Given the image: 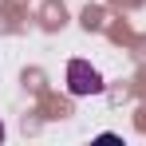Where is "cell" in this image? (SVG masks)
Wrapping results in <instances>:
<instances>
[{"instance_id":"1","label":"cell","mask_w":146,"mask_h":146,"mask_svg":"<svg viewBox=\"0 0 146 146\" xmlns=\"http://www.w3.org/2000/svg\"><path fill=\"white\" fill-rule=\"evenodd\" d=\"M67 91L71 95H99L103 91V79H99V71L87 63V59H71L67 63Z\"/></svg>"},{"instance_id":"2","label":"cell","mask_w":146,"mask_h":146,"mask_svg":"<svg viewBox=\"0 0 146 146\" xmlns=\"http://www.w3.org/2000/svg\"><path fill=\"white\" fill-rule=\"evenodd\" d=\"M0 138H4V122H0Z\"/></svg>"}]
</instances>
